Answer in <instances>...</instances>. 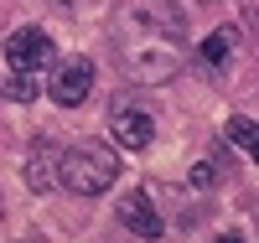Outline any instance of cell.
<instances>
[{"mask_svg": "<svg viewBox=\"0 0 259 243\" xmlns=\"http://www.w3.org/2000/svg\"><path fill=\"white\" fill-rule=\"evenodd\" d=\"M119 62L135 83H166L182 68V41H177V21H166L156 31V11H130L119 21Z\"/></svg>", "mask_w": 259, "mask_h": 243, "instance_id": "6da1fadb", "label": "cell"}, {"mask_svg": "<svg viewBox=\"0 0 259 243\" xmlns=\"http://www.w3.org/2000/svg\"><path fill=\"white\" fill-rule=\"evenodd\" d=\"M52 176H57L73 197H99V191L114 186L119 156H114V150H104V145H73V150H62V156H57V171H52Z\"/></svg>", "mask_w": 259, "mask_h": 243, "instance_id": "7a4b0ae2", "label": "cell"}, {"mask_svg": "<svg viewBox=\"0 0 259 243\" xmlns=\"http://www.w3.org/2000/svg\"><path fill=\"white\" fill-rule=\"evenodd\" d=\"M6 57H11V68H21V73H41L52 62V36L41 31V26H21L6 41Z\"/></svg>", "mask_w": 259, "mask_h": 243, "instance_id": "3957f363", "label": "cell"}, {"mask_svg": "<svg viewBox=\"0 0 259 243\" xmlns=\"http://www.w3.org/2000/svg\"><path fill=\"white\" fill-rule=\"evenodd\" d=\"M47 93H52L62 109L83 104V99L94 93V62H89V57H68V62L52 73V88H47Z\"/></svg>", "mask_w": 259, "mask_h": 243, "instance_id": "277c9868", "label": "cell"}, {"mask_svg": "<svg viewBox=\"0 0 259 243\" xmlns=\"http://www.w3.org/2000/svg\"><path fill=\"white\" fill-rule=\"evenodd\" d=\"M109 135H114V145H124V150H145L150 135H156V119H150L145 109H114Z\"/></svg>", "mask_w": 259, "mask_h": 243, "instance_id": "5b68a950", "label": "cell"}, {"mask_svg": "<svg viewBox=\"0 0 259 243\" xmlns=\"http://www.w3.org/2000/svg\"><path fill=\"white\" fill-rule=\"evenodd\" d=\"M119 223L130 233H140V238H161V217H156V202H150L145 191H130L124 202H119Z\"/></svg>", "mask_w": 259, "mask_h": 243, "instance_id": "8992f818", "label": "cell"}, {"mask_svg": "<svg viewBox=\"0 0 259 243\" xmlns=\"http://www.w3.org/2000/svg\"><path fill=\"white\" fill-rule=\"evenodd\" d=\"M197 57L207 62L212 73H223L228 62L239 57V26H218V31H212V36L202 41V47H197Z\"/></svg>", "mask_w": 259, "mask_h": 243, "instance_id": "52a82bcc", "label": "cell"}, {"mask_svg": "<svg viewBox=\"0 0 259 243\" xmlns=\"http://www.w3.org/2000/svg\"><path fill=\"white\" fill-rule=\"evenodd\" d=\"M41 93V73H21V68H11V83H6V99H16V104H31Z\"/></svg>", "mask_w": 259, "mask_h": 243, "instance_id": "ba28073f", "label": "cell"}, {"mask_svg": "<svg viewBox=\"0 0 259 243\" xmlns=\"http://www.w3.org/2000/svg\"><path fill=\"white\" fill-rule=\"evenodd\" d=\"M52 171H57V161H52V150H36V156L26 161V186H31V191H41V186H52Z\"/></svg>", "mask_w": 259, "mask_h": 243, "instance_id": "9c48e42d", "label": "cell"}, {"mask_svg": "<svg viewBox=\"0 0 259 243\" xmlns=\"http://www.w3.org/2000/svg\"><path fill=\"white\" fill-rule=\"evenodd\" d=\"M223 135L239 145V150H254V119H228V129Z\"/></svg>", "mask_w": 259, "mask_h": 243, "instance_id": "30bf717a", "label": "cell"}, {"mask_svg": "<svg viewBox=\"0 0 259 243\" xmlns=\"http://www.w3.org/2000/svg\"><path fill=\"white\" fill-rule=\"evenodd\" d=\"M57 6H73V0H57Z\"/></svg>", "mask_w": 259, "mask_h": 243, "instance_id": "8fae6325", "label": "cell"}]
</instances>
